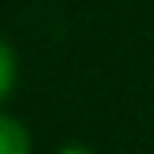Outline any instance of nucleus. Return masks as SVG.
Segmentation results:
<instances>
[{
  "label": "nucleus",
  "instance_id": "f257e3e1",
  "mask_svg": "<svg viewBox=\"0 0 154 154\" xmlns=\"http://www.w3.org/2000/svg\"><path fill=\"white\" fill-rule=\"evenodd\" d=\"M0 154H32V135L22 120L0 113Z\"/></svg>",
  "mask_w": 154,
  "mask_h": 154
},
{
  "label": "nucleus",
  "instance_id": "f03ea898",
  "mask_svg": "<svg viewBox=\"0 0 154 154\" xmlns=\"http://www.w3.org/2000/svg\"><path fill=\"white\" fill-rule=\"evenodd\" d=\"M16 75H19V60H16V51L6 38H0V104L13 94L16 88Z\"/></svg>",
  "mask_w": 154,
  "mask_h": 154
},
{
  "label": "nucleus",
  "instance_id": "7ed1b4c3",
  "mask_svg": "<svg viewBox=\"0 0 154 154\" xmlns=\"http://www.w3.org/2000/svg\"><path fill=\"white\" fill-rule=\"evenodd\" d=\"M57 154H94L91 148H85V145H63Z\"/></svg>",
  "mask_w": 154,
  "mask_h": 154
}]
</instances>
